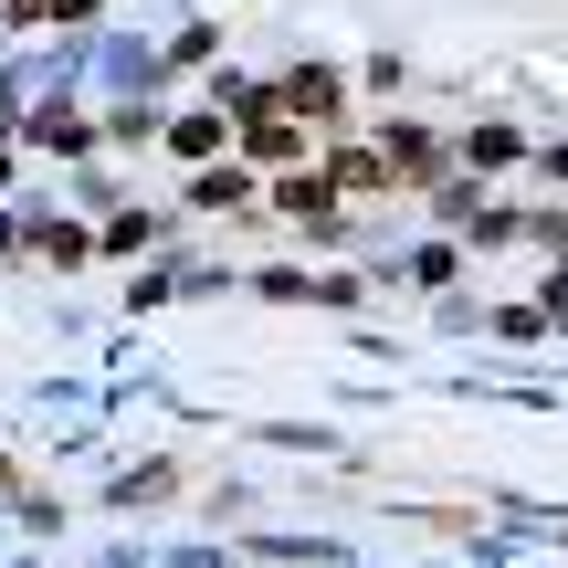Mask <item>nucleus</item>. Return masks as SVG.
Listing matches in <instances>:
<instances>
[{
    "instance_id": "f257e3e1",
    "label": "nucleus",
    "mask_w": 568,
    "mask_h": 568,
    "mask_svg": "<svg viewBox=\"0 0 568 568\" xmlns=\"http://www.w3.org/2000/svg\"><path fill=\"white\" fill-rule=\"evenodd\" d=\"M284 95H295L305 116H326V105H337V74H295V84H284Z\"/></svg>"
}]
</instances>
